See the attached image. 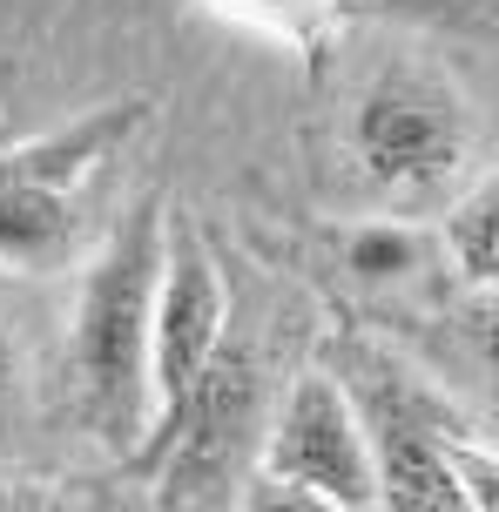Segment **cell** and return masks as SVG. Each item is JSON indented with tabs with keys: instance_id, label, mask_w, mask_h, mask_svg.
<instances>
[{
	"instance_id": "cell-13",
	"label": "cell",
	"mask_w": 499,
	"mask_h": 512,
	"mask_svg": "<svg viewBox=\"0 0 499 512\" xmlns=\"http://www.w3.org/2000/svg\"><path fill=\"white\" fill-rule=\"evenodd\" d=\"M452 337H459V351L499 384V283H473V297L452 310Z\"/></svg>"
},
{
	"instance_id": "cell-17",
	"label": "cell",
	"mask_w": 499,
	"mask_h": 512,
	"mask_svg": "<svg viewBox=\"0 0 499 512\" xmlns=\"http://www.w3.org/2000/svg\"><path fill=\"white\" fill-rule=\"evenodd\" d=\"M21 391V344H14V331L0 324V405Z\"/></svg>"
},
{
	"instance_id": "cell-11",
	"label": "cell",
	"mask_w": 499,
	"mask_h": 512,
	"mask_svg": "<svg viewBox=\"0 0 499 512\" xmlns=\"http://www.w3.org/2000/svg\"><path fill=\"white\" fill-rule=\"evenodd\" d=\"M446 459H452V479H459V492H466V506L473 512H499V445L473 438L466 418H459L452 438H446Z\"/></svg>"
},
{
	"instance_id": "cell-2",
	"label": "cell",
	"mask_w": 499,
	"mask_h": 512,
	"mask_svg": "<svg viewBox=\"0 0 499 512\" xmlns=\"http://www.w3.org/2000/svg\"><path fill=\"white\" fill-rule=\"evenodd\" d=\"M324 364L338 371V384L351 391V405L365 418L378 512H473L446 459L459 411L439 398V384L419 364L398 358L378 337H338Z\"/></svg>"
},
{
	"instance_id": "cell-14",
	"label": "cell",
	"mask_w": 499,
	"mask_h": 512,
	"mask_svg": "<svg viewBox=\"0 0 499 512\" xmlns=\"http://www.w3.org/2000/svg\"><path fill=\"white\" fill-rule=\"evenodd\" d=\"M412 263H419V236L398 230V223H365L351 236V270L371 283H398Z\"/></svg>"
},
{
	"instance_id": "cell-18",
	"label": "cell",
	"mask_w": 499,
	"mask_h": 512,
	"mask_svg": "<svg viewBox=\"0 0 499 512\" xmlns=\"http://www.w3.org/2000/svg\"><path fill=\"white\" fill-rule=\"evenodd\" d=\"M7 142H14V135H0V149H7Z\"/></svg>"
},
{
	"instance_id": "cell-6",
	"label": "cell",
	"mask_w": 499,
	"mask_h": 512,
	"mask_svg": "<svg viewBox=\"0 0 499 512\" xmlns=\"http://www.w3.org/2000/svg\"><path fill=\"white\" fill-rule=\"evenodd\" d=\"M230 337V283L216 263L210 236L189 216H169L162 236V283H156V324H149V378H156V425L183 405L196 371ZM149 425V432H156Z\"/></svg>"
},
{
	"instance_id": "cell-16",
	"label": "cell",
	"mask_w": 499,
	"mask_h": 512,
	"mask_svg": "<svg viewBox=\"0 0 499 512\" xmlns=\"http://www.w3.org/2000/svg\"><path fill=\"white\" fill-rule=\"evenodd\" d=\"M0 512H88L75 492L61 486H27V479H0Z\"/></svg>"
},
{
	"instance_id": "cell-7",
	"label": "cell",
	"mask_w": 499,
	"mask_h": 512,
	"mask_svg": "<svg viewBox=\"0 0 499 512\" xmlns=\"http://www.w3.org/2000/svg\"><path fill=\"white\" fill-rule=\"evenodd\" d=\"M142 122H149V95H122V102L68 115V122L48 128V135H14V142L0 149V182H34V189L75 196L81 182L95 176Z\"/></svg>"
},
{
	"instance_id": "cell-4",
	"label": "cell",
	"mask_w": 499,
	"mask_h": 512,
	"mask_svg": "<svg viewBox=\"0 0 499 512\" xmlns=\"http://www.w3.org/2000/svg\"><path fill=\"white\" fill-rule=\"evenodd\" d=\"M351 149L385 196H432L466 162V102L432 61H385L351 108Z\"/></svg>"
},
{
	"instance_id": "cell-10",
	"label": "cell",
	"mask_w": 499,
	"mask_h": 512,
	"mask_svg": "<svg viewBox=\"0 0 499 512\" xmlns=\"http://www.w3.org/2000/svg\"><path fill=\"white\" fill-rule=\"evenodd\" d=\"M210 7L243 27H257V34H277L297 54H324L344 21V0H210Z\"/></svg>"
},
{
	"instance_id": "cell-8",
	"label": "cell",
	"mask_w": 499,
	"mask_h": 512,
	"mask_svg": "<svg viewBox=\"0 0 499 512\" xmlns=\"http://www.w3.org/2000/svg\"><path fill=\"white\" fill-rule=\"evenodd\" d=\"M81 250V209L61 189L34 182H0V270H61Z\"/></svg>"
},
{
	"instance_id": "cell-15",
	"label": "cell",
	"mask_w": 499,
	"mask_h": 512,
	"mask_svg": "<svg viewBox=\"0 0 499 512\" xmlns=\"http://www.w3.org/2000/svg\"><path fill=\"white\" fill-rule=\"evenodd\" d=\"M499 0H344V14H378V21H419V27H473Z\"/></svg>"
},
{
	"instance_id": "cell-3",
	"label": "cell",
	"mask_w": 499,
	"mask_h": 512,
	"mask_svg": "<svg viewBox=\"0 0 499 512\" xmlns=\"http://www.w3.org/2000/svg\"><path fill=\"white\" fill-rule=\"evenodd\" d=\"M263 358L243 337H223L216 358L196 371L183 405L142 438L135 472H156L162 512H210L237 499L250 452L263 445Z\"/></svg>"
},
{
	"instance_id": "cell-1",
	"label": "cell",
	"mask_w": 499,
	"mask_h": 512,
	"mask_svg": "<svg viewBox=\"0 0 499 512\" xmlns=\"http://www.w3.org/2000/svg\"><path fill=\"white\" fill-rule=\"evenodd\" d=\"M162 236L169 203H142L108 230L88 277L68 310V411L102 452L129 465L156 425V378H149V324H156V283H162Z\"/></svg>"
},
{
	"instance_id": "cell-12",
	"label": "cell",
	"mask_w": 499,
	"mask_h": 512,
	"mask_svg": "<svg viewBox=\"0 0 499 512\" xmlns=\"http://www.w3.org/2000/svg\"><path fill=\"white\" fill-rule=\"evenodd\" d=\"M230 512H358V506L324 499V492L297 486V479H277V472L250 465V472H243V486H237V499H230Z\"/></svg>"
},
{
	"instance_id": "cell-9",
	"label": "cell",
	"mask_w": 499,
	"mask_h": 512,
	"mask_svg": "<svg viewBox=\"0 0 499 512\" xmlns=\"http://www.w3.org/2000/svg\"><path fill=\"white\" fill-rule=\"evenodd\" d=\"M446 256L466 283H499V169L446 216Z\"/></svg>"
},
{
	"instance_id": "cell-5",
	"label": "cell",
	"mask_w": 499,
	"mask_h": 512,
	"mask_svg": "<svg viewBox=\"0 0 499 512\" xmlns=\"http://www.w3.org/2000/svg\"><path fill=\"white\" fill-rule=\"evenodd\" d=\"M257 465L277 472V479L324 492V499L378 512V472H371L365 418H358V405H351V391L338 384L331 364H304L284 384V398L270 405V425H263Z\"/></svg>"
}]
</instances>
